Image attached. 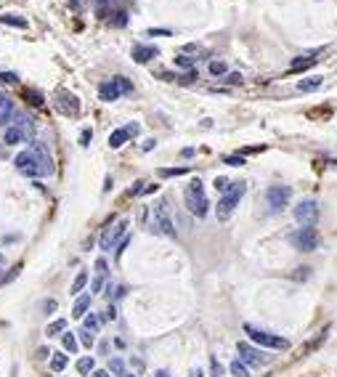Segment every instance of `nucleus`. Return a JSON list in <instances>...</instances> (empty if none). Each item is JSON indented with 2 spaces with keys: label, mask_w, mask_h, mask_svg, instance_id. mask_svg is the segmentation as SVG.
Returning a JSON list of instances; mask_svg holds the SVG:
<instances>
[{
  "label": "nucleus",
  "mask_w": 337,
  "mask_h": 377,
  "mask_svg": "<svg viewBox=\"0 0 337 377\" xmlns=\"http://www.w3.org/2000/svg\"><path fill=\"white\" fill-rule=\"evenodd\" d=\"M14 162H16V170L30 178H40V176H50L53 173V157H50L48 146L43 141H32L30 149L19 151Z\"/></svg>",
  "instance_id": "nucleus-1"
},
{
  "label": "nucleus",
  "mask_w": 337,
  "mask_h": 377,
  "mask_svg": "<svg viewBox=\"0 0 337 377\" xmlns=\"http://www.w3.org/2000/svg\"><path fill=\"white\" fill-rule=\"evenodd\" d=\"M151 231L154 234H162V236H170V239H176V221H173L170 215V205H167L165 199L154 202L151 205Z\"/></svg>",
  "instance_id": "nucleus-2"
},
{
  "label": "nucleus",
  "mask_w": 337,
  "mask_h": 377,
  "mask_svg": "<svg viewBox=\"0 0 337 377\" xmlns=\"http://www.w3.org/2000/svg\"><path fill=\"white\" fill-rule=\"evenodd\" d=\"M244 191H247V183H241V181H234V186L226 191V194L218 199V207H215V215H218V221H228L231 218V213L237 210V205H239V199L244 197Z\"/></svg>",
  "instance_id": "nucleus-3"
},
{
  "label": "nucleus",
  "mask_w": 337,
  "mask_h": 377,
  "mask_svg": "<svg viewBox=\"0 0 337 377\" xmlns=\"http://www.w3.org/2000/svg\"><path fill=\"white\" fill-rule=\"evenodd\" d=\"M186 207H189V213H194L196 218H205L207 215V210H210V202H207V197H205V186H202V181L199 178H194L192 183L186 186Z\"/></svg>",
  "instance_id": "nucleus-4"
},
{
  "label": "nucleus",
  "mask_w": 337,
  "mask_h": 377,
  "mask_svg": "<svg viewBox=\"0 0 337 377\" xmlns=\"http://www.w3.org/2000/svg\"><path fill=\"white\" fill-rule=\"evenodd\" d=\"M244 332H247V337H250L252 343H257V345H263V348H271V351H287V348H289V340L273 335V332H266L260 327L244 324Z\"/></svg>",
  "instance_id": "nucleus-5"
},
{
  "label": "nucleus",
  "mask_w": 337,
  "mask_h": 377,
  "mask_svg": "<svg viewBox=\"0 0 337 377\" xmlns=\"http://www.w3.org/2000/svg\"><path fill=\"white\" fill-rule=\"evenodd\" d=\"M30 131H32L30 117H16V120L3 131V144L5 146H16V144L30 141Z\"/></svg>",
  "instance_id": "nucleus-6"
},
{
  "label": "nucleus",
  "mask_w": 337,
  "mask_h": 377,
  "mask_svg": "<svg viewBox=\"0 0 337 377\" xmlns=\"http://www.w3.org/2000/svg\"><path fill=\"white\" fill-rule=\"evenodd\" d=\"M289 245L300 252H313L319 247V231L313 226H300L289 234Z\"/></svg>",
  "instance_id": "nucleus-7"
},
{
  "label": "nucleus",
  "mask_w": 337,
  "mask_h": 377,
  "mask_svg": "<svg viewBox=\"0 0 337 377\" xmlns=\"http://www.w3.org/2000/svg\"><path fill=\"white\" fill-rule=\"evenodd\" d=\"M125 93H133V82L128 80V77H112V80H106V82L98 85V96L104 101H114V98H120V96H125Z\"/></svg>",
  "instance_id": "nucleus-8"
},
{
  "label": "nucleus",
  "mask_w": 337,
  "mask_h": 377,
  "mask_svg": "<svg viewBox=\"0 0 337 377\" xmlns=\"http://www.w3.org/2000/svg\"><path fill=\"white\" fill-rule=\"evenodd\" d=\"M289 199H292V189L284 186V183H273V186L266 189V202L271 213H282L289 205Z\"/></svg>",
  "instance_id": "nucleus-9"
},
{
  "label": "nucleus",
  "mask_w": 337,
  "mask_h": 377,
  "mask_svg": "<svg viewBox=\"0 0 337 377\" xmlns=\"http://www.w3.org/2000/svg\"><path fill=\"white\" fill-rule=\"evenodd\" d=\"M292 215H295V221L300 223V226H316V221H319V202L316 199H303L300 205H295Z\"/></svg>",
  "instance_id": "nucleus-10"
},
{
  "label": "nucleus",
  "mask_w": 337,
  "mask_h": 377,
  "mask_svg": "<svg viewBox=\"0 0 337 377\" xmlns=\"http://www.w3.org/2000/svg\"><path fill=\"white\" fill-rule=\"evenodd\" d=\"M237 351H239V359L244 364H250V367H263V364H268V356H263L260 348L250 345V343H239Z\"/></svg>",
  "instance_id": "nucleus-11"
},
{
  "label": "nucleus",
  "mask_w": 337,
  "mask_h": 377,
  "mask_svg": "<svg viewBox=\"0 0 337 377\" xmlns=\"http://www.w3.org/2000/svg\"><path fill=\"white\" fill-rule=\"evenodd\" d=\"M106 284H109V263H106L104 258H98L96 261V277H93V282H91V295L104 292Z\"/></svg>",
  "instance_id": "nucleus-12"
},
{
  "label": "nucleus",
  "mask_w": 337,
  "mask_h": 377,
  "mask_svg": "<svg viewBox=\"0 0 337 377\" xmlns=\"http://www.w3.org/2000/svg\"><path fill=\"white\" fill-rule=\"evenodd\" d=\"M133 61L136 64H146V61H151L154 56H160V50H157L154 46H144V43H138V46H133Z\"/></svg>",
  "instance_id": "nucleus-13"
},
{
  "label": "nucleus",
  "mask_w": 337,
  "mask_h": 377,
  "mask_svg": "<svg viewBox=\"0 0 337 377\" xmlns=\"http://www.w3.org/2000/svg\"><path fill=\"white\" fill-rule=\"evenodd\" d=\"M14 117H16V106H14V101L5 96V98L0 101V128H8L11 122H14Z\"/></svg>",
  "instance_id": "nucleus-14"
},
{
  "label": "nucleus",
  "mask_w": 337,
  "mask_h": 377,
  "mask_svg": "<svg viewBox=\"0 0 337 377\" xmlns=\"http://www.w3.org/2000/svg\"><path fill=\"white\" fill-rule=\"evenodd\" d=\"M316 59H319L316 53H303V56H297V59H292L289 72H305L308 66H313V64H316Z\"/></svg>",
  "instance_id": "nucleus-15"
},
{
  "label": "nucleus",
  "mask_w": 337,
  "mask_h": 377,
  "mask_svg": "<svg viewBox=\"0 0 337 377\" xmlns=\"http://www.w3.org/2000/svg\"><path fill=\"white\" fill-rule=\"evenodd\" d=\"M88 306H91V295H77L75 308H72V316H75V319H85Z\"/></svg>",
  "instance_id": "nucleus-16"
},
{
  "label": "nucleus",
  "mask_w": 337,
  "mask_h": 377,
  "mask_svg": "<svg viewBox=\"0 0 337 377\" xmlns=\"http://www.w3.org/2000/svg\"><path fill=\"white\" fill-rule=\"evenodd\" d=\"M130 138V133H128V128H117V131H112L109 133V146L112 149H120L122 144Z\"/></svg>",
  "instance_id": "nucleus-17"
},
{
  "label": "nucleus",
  "mask_w": 337,
  "mask_h": 377,
  "mask_svg": "<svg viewBox=\"0 0 337 377\" xmlns=\"http://www.w3.org/2000/svg\"><path fill=\"white\" fill-rule=\"evenodd\" d=\"M321 77H308V80H300L297 82V91H303V93H308V91H316V88H321Z\"/></svg>",
  "instance_id": "nucleus-18"
},
{
  "label": "nucleus",
  "mask_w": 337,
  "mask_h": 377,
  "mask_svg": "<svg viewBox=\"0 0 337 377\" xmlns=\"http://www.w3.org/2000/svg\"><path fill=\"white\" fill-rule=\"evenodd\" d=\"M77 372H80V375H91V372H96V361H93L91 356L77 359Z\"/></svg>",
  "instance_id": "nucleus-19"
},
{
  "label": "nucleus",
  "mask_w": 337,
  "mask_h": 377,
  "mask_svg": "<svg viewBox=\"0 0 337 377\" xmlns=\"http://www.w3.org/2000/svg\"><path fill=\"white\" fill-rule=\"evenodd\" d=\"M112 247H114V239H112V221L106 223L104 226V231H101V250H112Z\"/></svg>",
  "instance_id": "nucleus-20"
},
{
  "label": "nucleus",
  "mask_w": 337,
  "mask_h": 377,
  "mask_svg": "<svg viewBox=\"0 0 337 377\" xmlns=\"http://www.w3.org/2000/svg\"><path fill=\"white\" fill-rule=\"evenodd\" d=\"M0 24H11V27H19V30H27V19H24V16L5 14V16H0Z\"/></svg>",
  "instance_id": "nucleus-21"
},
{
  "label": "nucleus",
  "mask_w": 337,
  "mask_h": 377,
  "mask_svg": "<svg viewBox=\"0 0 337 377\" xmlns=\"http://www.w3.org/2000/svg\"><path fill=\"white\" fill-rule=\"evenodd\" d=\"M66 364H69V356H66V353H53V356H50V369H53V372H61Z\"/></svg>",
  "instance_id": "nucleus-22"
},
{
  "label": "nucleus",
  "mask_w": 337,
  "mask_h": 377,
  "mask_svg": "<svg viewBox=\"0 0 337 377\" xmlns=\"http://www.w3.org/2000/svg\"><path fill=\"white\" fill-rule=\"evenodd\" d=\"M85 284H88V271H80V274H77V277H75V282H72V295H80V292L82 290H85Z\"/></svg>",
  "instance_id": "nucleus-23"
},
{
  "label": "nucleus",
  "mask_w": 337,
  "mask_h": 377,
  "mask_svg": "<svg viewBox=\"0 0 337 377\" xmlns=\"http://www.w3.org/2000/svg\"><path fill=\"white\" fill-rule=\"evenodd\" d=\"M61 345H64V351H69V353H77V348H80V343H77L75 332H66V335L61 337Z\"/></svg>",
  "instance_id": "nucleus-24"
},
{
  "label": "nucleus",
  "mask_w": 337,
  "mask_h": 377,
  "mask_svg": "<svg viewBox=\"0 0 337 377\" xmlns=\"http://www.w3.org/2000/svg\"><path fill=\"white\" fill-rule=\"evenodd\" d=\"M186 173H189V167H162L160 176L162 178H176V176H186Z\"/></svg>",
  "instance_id": "nucleus-25"
},
{
  "label": "nucleus",
  "mask_w": 337,
  "mask_h": 377,
  "mask_svg": "<svg viewBox=\"0 0 337 377\" xmlns=\"http://www.w3.org/2000/svg\"><path fill=\"white\" fill-rule=\"evenodd\" d=\"M194 56H176V66H178V69H194Z\"/></svg>",
  "instance_id": "nucleus-26"
},
{
  "label": "nucleus",
  "mask_w": 337,
  "mask_h": 377,
  "mask_svg": "<svg viewBox=\"0 0 337 377\" xmlns=\"http://www.w3.org/2000/svg\"><path fill=\"white\" fill-rule=\"evenodd\" d=\"M85 329H88V332H98V329H101V316H96V313L85 316Z\"/></svg>",
  "instance_id": "nucleus-27"
},
{
  "label": "nucleus",
  "mask_w": 337,
  "mask_h": 377,
  "mask_svg": "<svg viewBox=\"0 0 337 377\" xmlns=\"http://www.w3.org/2000/svg\"><path fill=\"white\" fill-rule=\"evenodd\" d=\"M64 327H66V319H56V322H53V324H48L46 335H48V337H53V335H59V332H61V329H64Z\"/></svg>",
  "instance_id": "nucleus-28"
},
{
  "label": "nucleus",
  "mask_w": 337,
  "mask_h": 377,
  "mask_svg": "<svg viewBox=\"0 0 337 377\" xmlns=\"http://www.w3.org/2000/svg\"><path fill=\"white\" fill-rule=\"evenodd\" d=\"M228 72V66L223 64V61H210V75L212 77H221V75H226Z\"/></svg>",
  "instance_id": "nucleus-29"
},
{
  "label": "nucleus",
  "mask_w": 337,
  "mask_h": 377,
  "mask_svg": "<svg viewBox=\"0 0 337 377\" xmlns=\"http://www.w3.org/2000/svg\"><path fill=\"white\" fill-rule=\"evenodd\" d=\"M109 375H125V361H122V359H112L109 361Z\"/></svg>",
  "instance_id": "nucleus-30"
},
{
  "label": "nucleus",
  "mask_w": 337,
  "mask_h": 377,
  "mask_svg": "<svg viewBox=\"0 0 337 377\" xmlns=\"http://www.w3.org/2000/svg\"><path fill=\"white\" fill-rule=\"evenodd\" d=\"M231 375H237V377H247V375H250V369H247V364H244V361H231Z\"/></svg>",
  "instance_id": "nucleus-31"
},
{
  "label": "nucleus",
  "mask_w": 337,
  "mask_h": 377,
  "mask_svg": "<svg viewBox=\"0 0 337 377\" xmlns=\"http://www.w3.org/2000/svg\"><path fill=\"white\" fill-rule=\"evenodd\" d=\"M19 271H21V263H19V266H14V268H11V271L5 274V277H0V287H3V284H8V282H14V279L19 277Z\"/></svg>",
  "instance_id": "nucleus-32"
},
{
  "label": "nucleus",
  "mask_w": 337,
  "mask_h": 377,
  "mask_svg": "<svg viewBox=\"0 0 337 377\" xmlns=\"http://www.w3.org/2000/svg\"><path fill=\"white\" fill-rule=\"evenodd\" d=\"M212 186H215L218 191H223V194H226V191L234 186V181H228V178H223V176H221V178H215V183H212Z\"/></svg>",
  "instance_id": "nucleus-33"
},
{
  "label": "nucleus",
  "mask_w": 337,
  "mask_h": 377,
  "mask_svg": "<svg viewBox=\"0 0 337 377\" xmlns=\"http://www.w3.org/2000/svg\"><path fill=\"white\" fill-rule=\"evenodd\" d=\"M125 229H128V221H125V218H122V221H120V223H117V226H114V229H112V239H114V242H117V239H120V236H122V234H125Z\"/></svg>",
  "instance_id": "nucleus-34"
},
{
  "label": "nucleus",
  "mask_w": 337,
  "mask_h": 377,
  "mask_svg": "<svg viewBox=\"0 0 337 377\" xmlns=\"http://www.w3.org/2000/svg\"><path fill=\"white\" fill-rule=\"evenodd\" d=\"M223 162H226V165H231V167H241V165H244V157H241V154H228Z\"/></svg>",
  "instance_id": "nucleus-35"
},
{
  "label": "nucleus",
  "mask_w": 337,
  "mask_h": 377,
  "mask_svg": "<svg viewBox=\"0 0 337 377\" xmlns=\"http://www.w3.org/2000/svg\"><path fill=\"white\" fill-rule=\"evenodd\" d=\"M80 343H82L85 348H93V343H96V340H93V332L82 329V332H80Z\"/></svg>",
  "instance_id": "nucleus-36"
},
{
  "label": "nucleus",
  "mask_w": 337,
  "mask_h": 377,
  "mask_svg": "<svg viewBox=\"0 0 337 377\" xmlns=\"http://www.w3.org/2000/svg\"><path fill=\"white\" fill-rule=\"evenodd\" d=\"M16 80H19V77H16L14 72H0V82H8V85H14Z\"/></svg>",
  "instance_id": "nucleus-37"
},
{
  "label": "nucleus",
  "mask_w": 337,
  "mask_h": 377,
  "mask_svg": "<svg viewBox=\"0 0 337 377\" xmlns=\"http://www.w3.org/2000/svg\"><path fill=\"white\" fill-rule=\"evenodd\" d=\"M128 24V14L125 11H117V16H114V27H125Z\"/></svg>",
  "instance_id": "nucleus-38"
},
{
  "label": "nucleus",
  "mask_w": 337,
  "mask_h": 377,
  "mask_svg": "<svg viewBox=\"0 0 337 377\" xmlns=\"http://www.w3.org/2000/svg\"><path fill=\"white\" fill-rule=\"evenodd\" d=\"M146 35H151V37H170L173 32H170V30H149Z\"/></svg>",
  "instance_id": "nucleus-39"
},
{
  "label": "nucleus",
  "mask_w": 337,
  "mask_h": 377,
  "mask_svg": "<svg viewBox=\"0 0 337 377\" xmlns=\"http://www.w3.org/2000/svg\"><path fill=\"white\" fill-rule=\"evenodd\" d=\"M196 77H199V72H196V69H189V72H186V75H183V77H181V82H194V80H196Z\"/></svg>",
  "instance_id": "nucleus-40"
},
{
  "label": "nucleus",
  "mask_w": 337,
  "mask_h": 377,
  "mask_svg": "<svg viewBox=\"0 0 337 377\" xmlns=\"http://www.w3.org/2000/svg\"><path fill=\"white\" fill-rule=\"evenodd\" d=\"M91 138H93V131H88V128H85V131L80 133V144L88 146V144H91Z\"/></svg>",
  "instance_id": "nucleus-41"
},
{
  "label": "nucleus",
  "mask_w": 337,
  "mask_h": 377,
  "mask_svg": "<svg viewBox=\"0 0 337 377\" xmlns=\"http://www.w3.org/2000/svg\"><path fill=\"white\" fill-rule=\"evenodd\" d=\"M104 319H109V322H114V319H117V308H114V303H109V308H106Z\"/></svg>",
  "instance_id": "nucleus-42"
},
{
  "label": "nucleus",
  "mask_w": 337,
  "mask_h": 377,
  "mask_svg": "<svg viewBox=\"0 0 337 377\" xmlns=\"http://www.w3.org/2000/svg\"><path fill=\"white\" fill-rule=\"evenodd\" d=\"M226 82H231V85H239V82H241V75H239V72H231V75H226Z\"/></svg>",
  "instance_id": "nucleus-43"
},
{
  "label": "nucleus",
  "mask_w": 337,
  "mask_h": 377,
  "mask_svg": "<svg viewBox=\"0 0 337 377\" xmlns=\"http://www.w3.org/2000/svg\"><path fill=\"white\" fill-rule=\"evenodd\" d=\"M128 133H130V136H138V133H141V125H138V122H128Z\"/></svg>",
  "instance_id": "nucleus-44"
},
{
  "label": "nucleus",
  "mask_w": 337,
  "mask_h": 377,
  "mask_svg": "<svg viewBox=\"0 0 337 377\" xmlns=\"http://www.w3.org/2000/svg\"><path fill=\"white\" fill-rule=\"evenodd\" d=\"M128 245H130V234H125V239L120 242V247H117V258H120L122 252H125V247H128Z\"/></svg>",
  "instance_id": "nucleus-45"
},
{
  "label": "nucleus",
  "mask_w": 337,
  "mask_h": 377,
  "mask_svg": "<svg viewBox=\"0 0 337 377\" xmlns=\"http://www.w3.org/2000/svg\"><path fill=\"white\" fill-rule=\"evenodd\" d=\"M210 367H212V375H215V377H218V375H223V367L215 361V359H212V361H210Z\"/></svg>",
  "instance_id": "nucleus-46"
},
{
  "label": "nucleus",
  "mask_w": 337,
  "mask_h": 377,
  "mask_svg": "<svg viewBox=\"0 0 337 377\" xmlns=\"http://www.w3.org/2000/svg\"><path fill=\"white\" fill-rule=\"evenodd\" d=\"M43 308H46V313H53V308H56V300H48Z\"/></svg>",
  "instance_id": "nucleus-47"
},
{
  "label": "nucleus",
  "mask_w": 337,
  "mask_h": 377,
  "mask_svg": "<svg viewBox=\"0 0 337 377\" xmlns=\"http://www.w3.org/2000/svg\"><path fill=\"white\" fill-rule=\"evenodd\" d=\"M98 351H101V353L109 351V340H101V343H98Z\"/></svg>",
  "instance_id": "nucleus-48"
},
{
  "label": "nucleus",
  "mask_w": 337,
  "mask_h": 377,
  "mask_svg": "<svg viewBox=\"0 0 337 377\" xmlns=\"http://www.w3.org/2000/svg\"><path fill=\"white\" fill-rule=\"evenodd\" d=\"M93 377H112V375L104 372V369H96V372H93Z\"/></svg>",
  "instance_id": "nucleus-49"
},
{
  "label": "nucleus",
  "mask_w": 337,
  "mask_h": 377,
  "mask_svg": "<svg viewBox=\"0 0 337 377\" xmlns=\"http://www.w3.org/2000/svg\"><path fill=\"white\" fill-rule=\"evenodd\" d=\"M189 377H205V372H202V369H192V375Z\"/></svg>",
  "instance_id": "nucleus-50"
},
{
  "label": "nucleus",
  "mask_w": 337,
  "mask_h": 377,
  "mask_svg": "<svg viewBox=\"0 0 337 377\" xmlns=\"http://www.w3.org/2000/svg\"><path fill=\"white\" fill-rule=\"evenodd\" d=\"M154 377H170V372H165V369H160V372H157Z\"/></svg>",
  "instance_id": "nucleus-51"
},
{
  "label": "nucleus",
  "mask_w": 337,
  "mask_h": 377,
  "mask_svg": "<svg viewBox=\"0 0 337 377\" xmlns=\"http://www.w3.org/2000/svg\"><path fill=\"white\" fill-rule=\"evenodd\" d=\"M3 98H5V93H0V101H3Z\"/></svg>",
  "instance_id": "nucleus-52"
},
{
  "label": "nucleus",
  "mask_w": 337,
  "mask_h": 377,
  "mask_svg": "<svg viewBox=\"0 0 337 377\" xmlns=\"http://www.w3.org/2000/svg\"><path fill=\"white\" fill-rule=\"evenodd\" d=\"M125 377H136V375H125Z\"/></svg>",
  "instance_id": "nucleus-53"
},
{
  "label": "nucleus",
  "mask_w": 337,
  "mask_h": 377,
  "mask_svg": "<svg viewBox=\"0 0 337 377\" xmlns=\"http://www.w3.org/2000/svg\"><path fill=\"white\" fill-rule=\"evenodd\" d=\"M0 263H3V255H0Z\"/></svg>",
  "instance_id": "nucleus-54"
}]
</instances>
